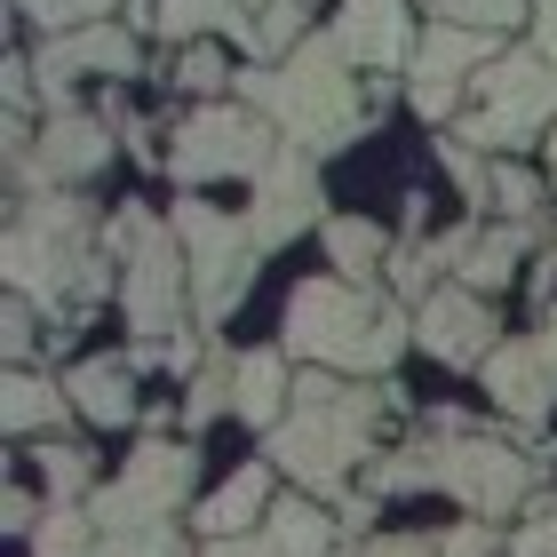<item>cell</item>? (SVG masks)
<instances>
[{
    "label": "cell",
    "mask_w": 557,
    "mask_h": 557,
    "mask_svg": "<svg viewBox=\"0 0 557 557\" xmlns=\"http://www.w3.org/2000/svg\"><path fill=\"white\" fill-rule=\"evenodd\" d=\"M414 454H422V486L454 494L470 518H486V525H502L525 494H534V478H542L534 454L486 438V430H470L462 414H446V407L430 414V438H422Z\"/></svg>",
    "instance_id": "5"
},
{
    "label": "cell",
    "mask_w": 557,
    "mask_h": 557,
    "mask_svg": "<svg viewBox=\"0 0 557 557\" xmlns=\"http://www.w3.org/2000/svg\"><path fill=\"white\" fill-rule=\"evenodd\" d=\"M175 81H184L191 96H208V104H215V96H223V88H232V81H239V72H232V64H223V57H215V48H199V40H191V48H184V72H175Z\"/></svg>",
    "instance_id": "35"
},
{
    "label": "cell",
    "mask_w": 557,
    "mask_h": 557,
    "mask_svg": "<svg viewBox=\"0 0 557 557\" xmlns=\"http://www.w3.org/2000/svg\"><path fill=\"white\" fill-rule=\"evenodd\" d=\"M96 542H104V534H96V518H81V510H64V502H57V510L40 518V534H33V557H88Z\"/></svg>",
    "instance_id": "29"
},
{
    "label": "cell",
    "mask_w": 557,
    "mask_h": 557,
    "mask_svg": "<svg viewBox=\"0 0 557 557\" xmlns=\"http://www.w3.org/2000/svg\"><path fill=\"white\" fill-rule=\"evenodd\" d=\"M525 239H534V223H502V232H470V247H462V263H454V278H462L470 295H494V287H510V278H518V256H525Z\"/></svg>",
    "instance_id": "21"
},
{
    "label": "cell",
    "mask_w": 557,
    "mask_h": 557,
    "mask_svg": "<svg viewBox=\"0 0 557 557\" xmlns=\"http://www.w3.org/2000/svg\"><path fill=\"white\" fill-rule=\"evenodd\" d=\"M502 57V40L494 33H462V24H430V33L414 40V81H407V96H414V112L422 120H446L454 112V96H462V72L470 64H494Z\"/></svg>",
    "instance_id": "13"
},
{
    "label": "cell",
    "mask_w": 557,
    "mask_h": 557,
    "mask_svg": "<svg viewBox=\"0 0 557 557\" xmlns=\"http://www.w3.org/2000/svg\"><path fill=\"white\" fill-rule=\"evenodd\" d=\"M104 256L120 263V311H128L136 335L160 343L168 326H184V295H191V263L175 223H151L144 208H120L104 223Z\"/></svg>",
    "instance_id": "6"
},
{
    "label": "cell",
    "mask_w": 557,
    "mask_h": 557,
    "mask_svg": "<svg viewBox=\"0 0 557 557\" xmlns=\"http://www.w3.org/2000/svg\"><path fill=\"white\" fill-rule=\"evenodd\" d=\"M335 40H343V57L359 64V72L414 64V24H407V0H343Z\"/></svg>",
    "instance_id": "17"
},
{
    "label": "cell",
    "mask_w": 557,
    "mask_h": 557,
    "mask_svg": "<svg viewBox=\"0 0 557 557\" xmlns=\"http://www.w3.org/2000/svg\"><path fill=\"white\" fill-rule=\"evenodd\" d=\"M33 72H40L48 104H64V88L81 81V72H136V33H128V24H88V33H64V40L40 48Z\"/></svg>",
    "instance_id": "16"
},
{
    "label": "cell",
    "mask_w": 557,
    "mask_h": 557,
    "mask_svg": "<svg viewBox=\"0 0 557 557\" xmlns=\"http://www.w3.org/2000/svg\"><path fill=\"white\" fill-rule=\"evenodd\" d=\"M232 407H239V359L208 343V367L184 383V422L199 430V422H215V414H232Z\"/></svg>",
    "instance_id": "26"
},
{
    "label": "cell",
    "mask_w": 557,
    "mask_h": 557,
    "mask_svg": "<svg viewBox=\"0 0 557 557\" xmlns=\"http://www.w3.org/2000/svg\"><path fill=\"white\" fill-rule=\"evenodd\" d=\"M160 33H168V40L223 33V40L256 48V16H247V0H160Z\"/></svg>",
    "instance_id": "23"
},
{
    "label": "cell",
    "mask_w": 557,
    "mask_h": 557,
    "mask_svg": "<svg viewBox=\"0 0 557 557\" xmlns=\"http://www.w3.org/2000/svg\"><path fill=\"white\" fill-rule=\"evenodd\" d=\"M175 239H184V263H191V302L199 319L223 326L247 302L256 287V232H247V215H223L208 199H175Z\"/></svg>",
    "instance_id": "7"
},
{
    "label": "cell",
    "mask_w": 557,
    "mask_h": 557,
    "mask_svg": "<svg viewBox=\"0 0 557 557\" xmlns=\"http://www.w3.org/2000/svg\"><path fill=\"white\" fill-rule=\"evenodd\" d=\"M494 549H502V525H486V518H462L438 542V557H494Z\"/></svg>",
    "instance_id": "36"
},
{
    "label": "cell",
    "mask_w": 557,
    "mask_h": 557,
    "mask_svg": "<svg viewBox=\"0 0 557 557\" xmlns=\"http://www.w3.org/2000/svg\"><path fill=\"white\" fill-rule=\"evenodd\" d=\"M542 518H549V542H557V502H549V510H542Z\"/></svg>",
    "instance_id": "43"
},
{
    "label": "cell",
    "mask_w": 557,
    "mask_h": 557,
    "mask_svg": "<svg viewBox=\"0 0 557 557\" xmlns=\"http://www.w3.org/2000/svg\"><path fill=\"white\" fill-rule=\"evenodd\" d=\"M350 557H438V542H430V534H383V542H367Z\"/></svg>",
    "instance_id": "38"
},
{
    "label": "cell",
    "mask_w": 557,
    "mask_h": 557,
    "mask_svg": "<svg viewBox=\"0 0 557 557\" xmlns=\"http://www.w3.org/2000/svg\"><path fill=\"white\" fill-rule=\"evenodd\" d=\"M96 557H184V525H128L96 542Z\"/></svg>",
    "instance_id": "32"
},
{
    "label": "cell",
    "mask_w": 557,
    "mask_h": 557,
    "mask_svg": "<svg viewBox=\"0 0 557 557\" xmlns=\"http://www.w3.org/2000/svg\"><path fill=\"white\" fill-rule=\"evenodd\" d=\"M0 414H9V438H33V430H57L72 414V391L64 383H40V374H9V398H0Z\"/></svg>",
    "instance_id": "24"
},
{
    "label": "cell",
    "mask_w": 557,
    "mask_h": 557,
    "mask_svg": "<svg viewBox=\"0 0 557 557\" xmlns=\"http://www.w3.org/2000/svg\"><path fill=\"white\" fill-rule=\"evenodd\" d=\"M549 112H557V64L542 57H494L486 72H478V112L462 120V144L478 151H518V144H534L549 128Z\"/></svg>",
    "instance_id": "8"
},
{
    "label": "cell",
    "mask_w": 557,
    "mask_h": 557,
    "mask_svg": "<svg viewBox=\"0 0 557 557\" xmlns=\"http://www.w3.org/2000/svg\"><path fill=\"white\" fill-rule=\"evenodd\" d=\"M33 462H40L48 510H57V502L72 510V502H81V494H96V454H88V446H64V438H48V446L33 454Z\"/></svg>",
    "instance_id": "27"
},
{
    "label": "cell",
    "mask_w": 557,
    "mask_h": 557,
    "mask_svg": "<svg viewBox=\"0 0 557 557\" xmlns=\"http://www.w3.org/2000/svg\"><path fill=\"white\" fill-rule=\"evenodd\" d=\"M391 407H398L391 391H367V383H343L335 367H311V374H295V407L271 430L263 454L302 494H343L350 470L374 454V422Z\"/></svg>",
    "instance_id": "1"
},
{
    "label": "cell",
    "mask_w": 557,
    "mask_h": 557,
    "mask_svg": "<svg viewBox=\"0 0 557 557\" xmlns=\"http://www.w3.org/2000/svg\"><path fill=\"white\" fill-rule=\"evenodd\" d=\"M287 407H295L287 350H247V359H239V407H232V414H247L256 430H278V422H287Z\"/></svg>",
    "instance_id": "20"
},
{
    "label": "cell",
    "mask_w": 557,
    "mask_h": 557,
    "mask_svg": "<svg viewBox=\"0 0 557 557\" xmlns=\"http://www.w3.org/2000/svg\"><path fill=\"white\" fill-rule=\"evenodd\" d=\"M326 208L319 191V160L295 144H278V160L256 175V199H247V232H256V247H287L295 232H311Z\"/></svg>",
    "instance_id": "11"
},
{
    "label": "cell",
    "mask_w": 557,
    "mask_h": 557,
    "mask_svg": "<svg viewBox=\"0 0 557 557\" xmlns=\"http://www.w3.org/2000/svg\"><path fill=\"white\" fill-rule=\"evenodd\" d=\"M191 478H199V454H191V446H175V438L136 446L128 462H120L112 486L88 494L96 534H128V525H175V510H184V494H191Z\"/></svg>",
    "instance_id": "10"
},
{
    "label": "cell",
    "mask_w": 557,
    "mask_h": 557,
    "mask_svg": "<svg viewBox=\"0 0 557 557\" xmlns=\"http://www.w3.org/2000/svg\"><path fill=\"white\" fill-rule=\"evenodd\" d=\"M263 549L271 557H326L335 549V518L311 510V494H287V502H271V518L256 525Z\"/></svg>",
    "instance_id": "22"
},
{
    "label": "cell",
    "mask_w": 557,
    "mask_h": 557,
    "mask_svg": "<svg viewBox=\"0 0 557 557\" xmlns=\"http://www.w3.org/2000/svg\"><path fill=\"white\" fill-rule=\"evenodd\" d=\"M239 104L263 112L271 128L287 136L295 151H311V160H319V151L359 144L367 120H374V104L359 96V64L343 57L335 33H311L278 72H239Z\"/></svg>",
    "instance_id": "2"
},
{
    "label": "cell",
    "mask_w": 557,
    "mask_h": 557,
    "mask_svg": "<svg viewBox=\"0 0 557 557\" xmlns=\"http://www.w3.org/2000/svg\"><path fill=\"white\" fill-rule=\"evenodd\" d=\"M534 40H542V57L557 64V0H534Z\"/></svg>",
    "instance_id": "40"
},
{
    "label": "cell",
    "mask_w": 557,
    "mask_h": 557,
    "mask_svg": "<svg viewBox=\"0 0 557 557\" xmlns=\"http://www.w3.org/2000/svg\"><path fill=\"white\" fill-rule=\"evenodd\" d=\"M112 160V128L104 120H88V112H57L48 120V136H40V160H16V199L33 191V184H72V175H96Z\"/></svg>",
    "instance_id": "15"
},
{
    "label": "cell",
    "mask_w": 557,
    "mask_h": 557,
    "mask_svg": "<svg viewBox=\"0 0 557 557\" xmlns=\"http://www.w3.org/2000/svg\"><path fill=\"white\" fill-rule=\"evenodd\" d=\"M407 343H414V319L374 287H350V278H302L287 302V326H278L287 359L350 367V374H383Z\"/></svg>",
    "instance_id": "3"
},
{
    "label": "cell",
    "mask_w": 557,
    "mask_h": 557,
    "mask_svg": "<svg viewBox=\"0 0 557 557\" xmlns=\"http://www.w3.org/2000/svg\"><path fill=\"white\" fill-rule=\"evenodd\" d=\"M486 374V398L510 422H525V430H542L549 422V407H557V374H549V359H542V343L534 335H510V343H494V359L478 367Z\"/></svg>",
    "instance_id": "14"
},
{
    "label": "cell",
    "mask_w": 557,
    "mask_h": 557,
    "mask_svg": "<svg viewBox=\"0 0 557 557\" xmlns=\"http://www.w3.org/2000/svg\"><path fill=\"white\" fill-rule=\"evenodd\" d=\"M302 24H311V0H263L256 9V57H295L311 40Z\"/></svg>",
    "instance_id": "28"
},
{
    "label": "cell",
    "mask_w": 557,
    "mask_h": 557,
    "mask_svg": "<svg viewBox=\"0 0 557 557\" xmlns=\"http://www.w3.org/2000/svg\"><path fill=\"white\" fill-rule=\"evenodd\" d=\"M263 518H271V462H239V470L191 510V525H199L208 542H239L247 525H263Z\"/></svg>",
    "instance_id": "18"
},
{
    "label": "cell",
    "mask_w": 557,
    "mask_h": 557,
    "mask_svg": "<svg viewBox=\"0 0 557 557\" xmlns=\"http://www.w3.org/2000/svg\"><path fill=\"white\" fill-rule=\"evenodd\" d=\"M278 136L263 112H247V104H199L184 128H175V151H168V175L175 184H215V175H256L278 160Z\"/></svg>",
    "instance_id": "9"
},
{
    "label": "cell",
    "mask_w": 557,
    "mask_h": 557,
    "mask_svg": "<svg viewBox=\"0 0 557 557\" xmlns=\"http://www.w3.org/2000/svg\"><path fill=\"white\" fill-rule=\"evenodd\" d=\"M199 557H271V549H263V534H239V542H208Z\"/></svg>",
    "instance_id": "41"
},
{
    "label": "cell",
    "mask_w": 557,
    "mask_h": 557,
    "mask_svg": "<svg viewBox=\"0 0 557 557\" xmlns=\"http://www.w3.org/2000/svg\"><path fill=\"white\" fill-rule=\"evenodd\" d=\"M534 343H542V359H549V374H557V311H549V319L534 326Z\"/></svg>",
    "instance_id": "42"
},
{
    "label": "cell",
    "mask_w": 557,
    "mask_h": 557,
    "mask_svg": "<svg viewBox=\"0 0 557 557\" xmlns=\"http://www.w3.org/2000/svg\"><path fill=\"white\" fill-rule=\"evenodd\" d=\"M494 199H502V215H510V223H534V208H542V175H525V168L502 160V168H494Z\"/></svg>",
    "instance_id": "34"
},
{
    "label": "cell",
    "mask_w": 557,
    "mask_h": 557,
    "mask_svg": "<svg viewBox=\"0 0 557 557\" xmlns=\"http://www.w3.org/2000/svg\"><path fill=\"white\" fill-rule=\"evenodd\" d=\"M549 175H557V136H549Z\"/></svg>",
    "instance_id": "44"
},
{
    "label": "cell",
    "mask_w": 557,
    "mask_h": 557,
    "mask_svg": "<svg viewBox=\"0 0 557 557\" xmlns=\"http://www.w3.org/2000/svg\"><path fill=\"white\" fill-rule=\"evenodd\" d=\"M438 168L454 175V184H462V199H478V208H486V199H494V175L478 168V151H470L462 136H438Z\"/></svg>",
    "instance_id": "33"
},
{
    "label": "cell",
    "mask_w": 557,
    "mask_h": 557,
    "mask_svg": "<svg viewBox=\"0 0 557 557\" xmlns=\"http://www.w3.org/2000/svg\"><path fill=\"white\" fill-rule=\"evenodd\" d=\"M40 518H48L40 502L24 494V486H9V502H0V525H9V534H40Z\"/></svg>",
    "instance_id": "37"
},
{
    "label": "cell",
    "mask_w": 557,
    "mask_h": 557,
    "mask_svg": "<svg viewBox=\"0 0 557 557\" xmlns=\"http://www.w3.org/2000/svg\"><path fill=\"white\" fill-rule=\"evenodd\" d=\"M96 208L88 199H64V191H33L16 199V223H9V295L40 302L57 319L64 295H104L112 287V256H96Z\"/></svg>",
    "instance_id": "4"
},
{
    "label": "cell",
    "mask_w": 557,
    "mask_h": 557,
    "mask_svg": "<svg viewBox=\"0 0 557 557\" xmlns=\"http://www.w3.org/2000/svg\"><path fill=\"white\" fill-rule=\"evenodd\" d=\"M104 9H120V0H16V16H33L48 40H64V33H88V24H104Z\"/></svg>",
    "instance_id": "30"
},
{
    "label": "cell",
    "mask_w": 557,
    "mask_h": 557,
    "mask_svg": "<svg viewBox=\"0 0 557 557\" xmlns=\"http://www.w3.org/2000/svg\"><path fill=\"white\" fill-rule=\"evenodd\" d=\"M9 359L16 367L33 359V302H24V295H9Z\"/></svg>",
    "instance_id": "39"
},
{
    "label": "cell",
    "mask_w": 557,
    "mask_h": 557,
    "mask_svg": "<svg viewBox=\"0 0 557 557\" xmlns=\"http://www.w3.org/2000/svg\"><path fill=\"white\" fill-rule=\"evenodd\" d=\"M64 391L96 430H128L136 422V367L128 359H81L64 374Z\"/></svg>",
    "instance_id": "19"
},
{
    "label": "cell",
    "mask_w": 557,
    "mask_h": 557,
    "mask_svg": "<svg viewBox=\"0 0 557 557\" xmlns=\"http://www.w3.org/2000/svg\"><path fill=\"white\" fill-rule=\"evenodd\" d=\"M518 16H534V0H438V24H462V33H510Z\"/></svg>",
    "instance_id": "31"
},
{
    "label": "cell",
    "mask_w": 557,
    "mask_h": 557,
    "mask_svg": "<svg viewBox=\"0 0 557 557\" xmlns=\"http://www.w3.org/2000/svg\"><path fill=\"white\" fill-rule=\"evenodd\" d=\"M391 256V239L374 232V223H359V215H335L326 223V263H335V278H350V287H367L374 278V263Z\"/></svg>",
    "instance_id": "25"
},
{
    "label": "cell",
    "mask_w": 557,
    "mask_h": 557,
    "mask_svg": "<svg viewBox=\"0 0 557 557\" xmlns=\"http://www.w3.org/2000/svg\"><path fill=\"white\" fill-rule=\"evenodd\" d=\"M414 343L430 350V359H446V367H486V359H494V343H502L494 302H486V295H470L462 278H446L438 295H422V302H414Z\"/></svg>",
    "instance_id": "12"
}]
</instances>
